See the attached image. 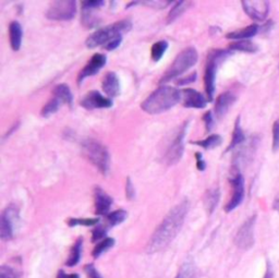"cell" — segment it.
Instances as JSON below:
<instances>
[{"label":"cell","instance_id":"obj_1","mask_svg":"<svg viewBox=\"0 0 279 278\" xmlns=\"http://www.w3.org/2000/svg\"><path fill=\"white\" fill-rule=\"evenodd\" d=\"M189 209H190V202L187 199L171 208V211L166 215L159 226L152 235L146 246L147 253L153 254L159 252L176 238L183 226Z\"/></svg>","mask_w":279,"mask_h":278},{"label":"cell","instance_id":"obj_31","mask_svg":"<svg viewBox=\"0 0 279 278\" xmlns=\"http://www.w3.org/2000/svg\"><path fill=\"white\" fill-rule=\"evenodd\" d=\"M60 104L61 103L58 101L57 98H55V97L51 98L50 101L43 107V109H41V112H40L41 117L48 118V117L51 116V115H54L55 113H57L58 109H59V107H60Z\"/></svg>","mask_w":279,"mask_h":278},{"label":"cell","instance_id":"obj_22","mask_svg":"<svg viewBox=\"0 0 279 278\" xmlns=\"http://www.w3.org/2000/svg\"><path fill=\"white\" fill-rule=\"evenodd\" d=\"M229 50L247 52V54H255V52H257V50H259V47L250 40H236L234 43H231L229 45Z\"/></svg>","mask_w":279,"mask_h":278},{"label":"cell","instance_id":"obj_20","mask_svg":"<svg viewBox=\"0 0 279 278\" xmlns=\"http://www.w3.org/2000/svg\"><path fill=\"white\" fill-rule=\"evenodd\" d=\"M259 25L257 24H251L249 26H246L244 29H241L238 31H235V32H230L226 38L229 40H249L251 38H253L259 32Z\"/></svg>","mask_w":279,"mask_h":278},{"label":"cell","instance_id":"obj_40","mask_svg":"<svg viewBox=\"0 0 279 278\" xmlns=\"http://www.w3.org/2000/svg\"><path fill=\"white\" fill-rule=\"evenodd\" d=\"M203 121L205 124V129H206L207 132L212 131L213 127H214V118H213V114L210 112H207L204 114L203 116Z\"/></svg>","mask_w":279,"mask_h":278},{"label":"cell","instance_id":"obj_43","mask_svg":"<svg viewBox=\"0 0 279 278\" xmlns=\"http://www.w3.org/2000/svg\"><path fill=\"white\" fill-rule=\"evenodd\" d=\"M121 41H122V36H118V38H116L112 41H109L107 45H105L104 48L106 49V50H115V49H117L118 47L120 46Z\"/></svg>","mask_w":279,"mask_h":278},{"label":"cell","instance_id":"obj_27","mask_svg":"<svg viewBox=\"0 0 279 278\" xmlns=\"http://www.w3.org/2000/svg\"><path fill=\"white\" fill-rule=\"evenodd\" d=\"M168 49V41L167 40H159L152 46V50H151V56L153 61H159L162 56L166 52V50Z\"/></svg>","mask_w":279,"mask_h":278},{"label":"cell","instance_id":"obj_24","mask_svg":"<svg viewBox=\"0 0 279 278\" xmlns=\"http://www.w3.org/2000/svg\"><path fill=\"white\" fill-rule=\"evenodd\" d=\"M244 141H245V135L243 133V130H242V128H241L240 117H238L236 120V122H235L233 138H231V142L228 146L227 151H231V150H234L236 148H238L239 145H241L242 143H244Z\"/></svg>","mask_w":279,"mask_h":278},{"label":"cell","instance_id":"obj_32","mask_svg":"<svg viewBox=\"0 0 279 278\" xmlns=\"http://www.w3.org/2000/svg\"><path fill=\"white\" fill-rule=\"evenodd\" d=\"M176 278H197L196 267L190 262H188L181 267Z\"/></svg>","mask_w":279,"mask_h":278},{"label":"cell","instance_id":"obj_15","mask_svg":"<svg viewBox=\"0 0 279 278\" xmlns=\"http://www.w3.org/2000/svg\"><path fill=\"white\" fill-rule=\"evenodd\" d=\"M181 97L183 98V106L187 108H205L207 105V99L203 94L193 90V88H184L181 91Z\"/></svg>","mask_w":279,"mask_h":278},{"label":"cell","instance_id":"obj_46","mask_svg":"<svg viewBox=\"0 0 279 278\" xmlns=\"http://www.w3.org/2000/svg\"><path fill=\"white\" fill-rule=\"evenodd\" d=\"M57 278H80V277H79V275H77V274L68 275V274H66L64 271H59V273H58Z\"/></svg>","mask_w":279,"mask_h":278},{"label":"cell","instance_id":"obj_33","mask_svg":"<svg viewBox=\"0 0 279 278\" xmlns=\"http://www.w3.org/2000/svg\"><path fill=\"white\" fill-rule=\"evenodd\" d=\"M98 222V218H71L68 224H69L70 227H75L78 226V225H81V226H95Z\"/></svg>","mask_w":279,"mask_h":278},{"label":"cell","instance_id":"obj_34","mask_svg":"<svg viewBox=\"0 0 279 278\" xmlns=\"http://www.w3.org/2000/svg\"><path fill=\"white\" fill-rule=\"evenodd\" d=\"M21 273L13 267L2 265L0 267V278H20Z\"/></svg>","mask_w":279,"mask_h":278},{"label":"cell","instance_id":"obj_16","mask_svg":"<svg viewBox=\"0 0 279 278\" xmlns=\"http://www.w3.org/2000/svg\"><path fill=\"white\" fill-rule=\"evenodd\" d=\"M236 101H237V97L234 93L225 92V93L220 94V95L217 97V101H216V104H215L216 117H217L218 119H222L225 115L228 113V110L235 104Z\"/></svg>","mask_w":279,"mask_h":278},{"label":"cell","instance_id":"obj_44","mask_svg":"<svg viewBox=\"0 0 279 278\" xmlns=\"http://www.w3.org/2000/svg\"><path fill=\"white\" fill-rule=\"evenodd\" d=\"M84 270H85L86 274L89 278H102V276L99 275V273L96 271L95 267H94L93 264H88L85 267H84Z\"/></svg>","mask_w":279,"mask_h":278},{"label":"cell","instance_id":"obj_39","mask_svg":"<svg viewBox=\"0 0 279 278\" xmlns=\"http://www.w3.org/2000/svg\"><path fill=\"white\" fill-rule=\"evenodd\" d=\"M147 7L154 8V9H164L169 6L171 3H175L173 1H167V0H155V1H143L142 2Z\"/></svg>","mask_w":279,"mask_h":278},{"label":"cell","instance_id":"obj_21","mask_svg":"<svg viewBox=\"0 0 279 278\" xmlns=\"http://www.w3.org/2000/svg\"><path fill=\"white\" fill-rule=\"evenodd\" d=\"M52 94H54V97L57 98L61 104H66L68 106H72L73 96L70 87L67 84L62 83V84L56 85L54 91H52Z\"/></svg>","mask_w":279,"mask_h":278},{"label":"cell","instance_id":"obj_29","mask_svg":"<svg viewBox=\"0 0 279 278\" xmlns=\"http://www.w3.org/2000/svg\"><path fill=\"white\" fill-rule=\"evenodd\" d=\"M128 214L123 209H118L115 211L114 213H110L107 216V225L109 227L112 226H117V225L123 223L125 218H127Z\"/></svg>","mask_w":279,"mask_h":278},{"label":"cell","instance_id":"obj_7","mask_svg":"<svg viewBox=\"0 0 279 278\" xmlns=\"http://www.w3.org/2000/svg\"><path fill=\"white\" fill-rule=\"evenodd\" d=\"M20 211L14 204H10L4 208L0 217V237L3 241L11 240L14 236L15 225L19 223Z\"/></svg>","mask_w":279,"mask_h":278},{"label":"cell","instance_id":"obj_5","mask_svg":"<svg viewBox=\"0 0 279 278\" xmlns=\"http://www.w3.org/2000/svg\"><path fill=\"white\" fill-rule=\"evenodd\" d=\"M230 55V51L223 49L210 50L207 56L206 68L204 75V85L205 92L207 95V101L212 102L216 91V73H217L218 66Z\"/></svg>","mask_w":279,"mask_h":278},{"label":"cell","instance_id":"obj_19","mask_svg":"<svg viewBox=\"0 0 279 278\" xmlns=\"http://www.w3.org/2000/svg\"><path fill=\"white\" fill-rule=\"evenodd\" d=\"M22 38H23V30L22 26L18 21H13L9 25V39H10V46L14 51H18L22 45Z\"/></svg>","mask_w":279,"mask_h":278},{"label":"cell","instance_id":"obj_41","mask_svg":"<svg viewBox=\"0 0 279 278\" xmlns=\"http://www.w3.org/2000/svg\"><path fill=\"white\" fill-rule=\"evenodd\" d=\"M197 72H193L191 73L190 76H188L186 78H181L180 80H178L176 83H177V85L178 86H186L188 84H191L192 82H194L197 80Z\"/></svg>","mask_w":279,"mask_h":278},{"label":"cell","instance_id":"obj_23","mask_svg":"<svg viewBox=\"0 0 279 278\" xmlns=\"http://www.w3.org/2000/svg\"><path fill=\"white\" fill-rule=\"evenodd\" d=\"M192 4L193 2L187 1V0H184V1H177L173 3V7L171 8L170 12L167 17V23L170 24L173 21H176L182 13L186 12L188 9H190Z\"/></svg>","mask_w":279,"mask_h":278},{"label":"cell","instance_id":"obj_18","mask_svg":"<svg viewBox=\"0 0 279 278\" xmlns=\"http://www.w3.org/2000/svg\"><path fill=\"white\" fill-rule=\"evenodd\" d=\"M95 213L97 215H105L113 204V199L99 187L95 188Z\"/></svg>","mask_w":279,"mask_h":278},{"label":"cell","instance_id":"obj_42","mask_svg":"<svg viewBox=\"0 0 279 278\" xmlns=\"http://www.w3.org/2000/svg\"><path fill=\"white\" fill-rule=\"evenodd\" d=\"M125 194H127L128 200H133L135 198V189L132 183V180L128 178L127 185H125Z\"/></svg>","mask_w":279,"mask_h":278},{"label":"cell","instance_id":"obj_8","mask_svg":"<svg viewBox=\"0 0 279 278\" xmlns=\"http://www.w3.org/2000/svg\"><path fill=\"white\" fill-rule=\"evenodd\" d=\"M77 13V2L73 0H59L52 1L47 10L46 17L55 21H69Z\"/></svg>","mask_w":279,"mask_h":278},{"label":"cell","instance_id":"obj_48","mask_svg":"<svg viewBox=\"0 0 279 278\" xmlns=\"http://www.w3.org/2000/svg\"><path fill=\"white\" fill-rule=\"evenodd\" d=\"M264 278H273V272H272V270L270 269V267H268V269H267Z\"/></svg>","mask_w":279,"mask_h":278},{"label":"cell","instance_id":"obj_14","mask_svg":"<svg viewBox=\"0 0 279 278\" xmlns=\"http://www.w3.org/2000/svg\"><path fill=\"white\" fill-rule=\"evenodd\" d=\"M107 58L104 54H95L94 55L91 60H89L88 64L83 68L80 75L78 77V83H82L84 79L92 77L94 75L102 69V68L106 65Z\"/></svg>","mask_w":279,"mask_h":278},{"label":"cell","instance_id":"obj_37","mask_svg":"<svg viewBox=\"0 0 279 278\" xmlns=\"http://www.w3.org/2000/svg\"><path fill=\"white\" fill-rule=\"evenodd\" d=\"M105 4V1L102 0H88V1H82L81 6L83 12H91L94 9H98L103 7Z\"/></svg>","mask_w":279,"mask_h":278},{"label":"cell","instance_id":"obj_28","mask_svg":"<svg viewBox=\"0 0 279 278\" xmlns=\"http://www.w3.org/2000/svg\"><path fill=\"white\" fill-rule=\"evenodd\" d=\"M81 253H82V238L79 239L77 242L73 245V248L71 250V253L69 259L67 261L68 266H75L79 263V261L81 259Z\"/></svg>","mask_w":279,"mask_h":278},{"label":"cell","instance_id":"obj_38","mask_svg":"<svg viewBox=\"0 0 279 278\" xmlns=\"http://www.w3.org/2000/svg\"><path fill=\"white\" fill-rule=\"evenodd\" d=\"M273 140H272V148L273 152H277L279 150V119H277L273 123Z\"/></svg>","mask_w":279,"mask_h":278},{"label":"cell","instance_id":"obj_36","mask_svg":"<svg viewBox=\"0 0 279 278\" xmlns=\"http://www.w3.org/2000/svg\"><path fill=\"white\" fill-rule=\"evenodd\" d=\"M101 22V20H98L96 17L91 14V12H83L82 14V23L85 28H95Z\"/></svg>","mask_w":279,"mask_h":278},{"label":"cell","instance_id":"obj_12","mask_svg":"<svg viewBox=\"0 0 279 278\" xmlns=\"http://www.w3.org/2000/svg\"><path fill=\"white\" fill-rule=\"evenodd\" d=\"M241 4L243 11L254 21H264L270 12V1L267 0H243Z\"/></svg>","mask_w":279,"mask_h":278},{"label":"cell","instance_id":"obj_6","mask_svg":"<svg viewBox=\"0 0 279 278\" xmlns=\"http://www.w3.org/2000/svg\"><path fill=\"white\" fill-rule=\"evenodd\" d=\"M83 154L102 172L107 175L110 169V155L107 149L95 140L86 139L82 143Z\"/></svg>","mask_w":279,"mask_h":278},{"label":"cell","instance_id":"obj_30","mask_svg":"<svg viewBox=\"0 0 279 278\" xmlns=\"http://www.w3.org/2000/svg\"><path fill=\"white\" fill-rule=\"evenodd\" d=\"M114 244H115V239L105 238L95 246V248H94L93 256L94 258H98V256H101L103 253L106 252L107 250L112 248V246H114Z\"/></svg>","mask_w":279,"mask_h":278},{"label":"cell","instance_id":"obj_9","mask_svg":"<svg viewBox=\"0 0 279 278\" xmlns=\"http://www.w3.org/2000/svg\"><path fill=\"white\" fill-rule=\"evenodd\" d=\"M229 181L231 188H233V196L225 206V211L227 213L238 207L244 199V178L238 168H235L229 178Z\"/></svg>","mask_w":279,"mask_h":278},{"label":"cell","instance_id":"obj_10","mask_svg":"<svg viewBox=\"0 0 279 278\" xmlns=\"http://www.w3.org/2000/svg\"><path fill=\"white\" fill-rule=\"evenodd\" d=\"M256 216H251L242 224L235 237V243L241 250H249L254 244V227Z\"/></svg>","mask_w":279,"mask_h":278},{"label":"cell","instance_id":"obj_26","mask_svg":"<svg viewBox=\"0 0 279 278\" xmlns=\"http://www.w3.org/2000/svg\"><path fill=\"white\" fill-rule=\"evenodd\" d=\"M192 143L201 146V148H203L204 150H213L223 143V138L219 134H212L206 139H204L202 141H197V142H192Z\"/></svg>","mask_w":279,"mask_h":278},{"label":"cell","instance_id":"obj_2","mask_svg":"<svg viewBox=\"0 0 279 278\" xmlns=\"http://www.w3.org/2000/svg\"><path fill=\"white\" fill-rule=\"evenodd\" d=\"M181 99V91L173 86L161 85L142 103L141 108L150 115L165 113L175 107Z\"/></svg>","mask_w":279,"mask_h":278},{"label":"cell","instance_id":"obj_17","mask_svg":"<svg viewBox=\"0 0 279 278\" xmlns=\"http://www.w3.org/2000/svg\"><path fill=\"white\" fill-rule=\"evenodd\" d=\"M102 86L105 94L109 97H117L120 94V81L115 72H108L105 76Z\"/></svg>","mask_w":279,"mask_h":278},{"label":"cell","instance_id":"obj_3","mask_svg":"<svg viewBox=\"0 0 279 278\" xmlns=\"http://www.w3.org/2000/svg\"><path fill=\"white\" fill-rule=\"evenodd\" d=\"M132 29V22L130 20H121L114 24H110L106 28L99 29L92 35H89L86 40V46L88 48H96L99 46L107 45L109 41H112L118 36H122L128 33Z\"/></svg>","mask_w":279,"mask_h":278},{"label":"cell","instance_id":"obj_47","mask_svg":"<svg viewBox=\"0 0 279 278\" xmlns=\"http://www.w3.org/2000/svg\"><path fill=\"white\" fill-rule=\"evenodd\" d=\"M273 208L275 209L276 212L279 213V194L278 196L275 198V200H274V203H273Z\"/></svg>","mask_w":279,"mask_h":278},{"label":"cell","instance_id":"obj_35","mask_svg":"<svg viewBox=\"0 0 279 278\" xmlns=\"http://www.w3.org/2000/svg\"><path fill=\"white\" fill-rule=\"evenodd\" d=\"M109 226L108 225H97L95 227V229L93 230V235H92V241L93 242H96V241L104 239L105 236H106L107 232H108Z\"/></svg>","mask_w":279,"mask_h":278},{"label":"cell","instance_id":"obj_4","mask_svg":"<svg viewBox=\"0 0 279 278\" xmlns=\"http://www.w3.org/2000/svg\"><path fill=\"white\" fill-rule=\"evenodd\" d=\"M198 58V51L194 47H188V48L183 49L180 54L176 57V59L173 60L170 67L168 68V70L160 78V84L172 81L173 79L180 77L182 73H184L188 69H190V68H192L197 64Z\"/></svg>","mask_w":279,"mask_h":278},{"label":"cell","instance_id":"obj_45","mask_svg":"<svg viewBox=\"0 0 279 278\" xmlns=\"http://www.w3.org/2000/svg\"><path fill=\"white\" fill-rule=\"evenodd\" d=\"M196 159H197V167L199 171H204L206 168V162L203 159V156L201 153H196Z\"/></svg>","mask_w":279,"mask_h":278},{"label":"cell","instance_id":"obj_11","mask_svg":"<svg viewBox=\"0 0 279 278\" xmlns=\"http://www.w3.org/2000/svg\"><path fill=\"white\" fill-rule=\"evenodd\" d=\"M187 128H188V122L182 125L181 129L179 130L178 134L176 138L173 139L171 142L169 149H168L167 153L165 155V162L168 166L176 165L179 160L181 159L184 151V136L187 133Z\"/></svg>","mask_w":279,"mask_h":278},{"label":"cell","instance_id":"obj_25","mask_svg":"<svg viewBox=\"0 0 279 278\" xmlns=\"http://www.w3.org/2000/svg\"><path fill=\"white\" fill-rule=\"evenodd\" d=\"M219 197H220V192L218 188L210 189V190H208L206 194H205L204 198L205 207H206V211L209 214H212L216 206H217V204L219 202Z\"/></svg>","mask_w":279,"mask_h":278},{"label":"cell","instance_id":"obj_13","mask_svg":"<svg viewBox=\"0 0 279 278\" xmlns=\"http://www.w3.org/2000/svg\"><path fill=\"white\" fill-rule=\"evenodd\" d=\"M113 101L108 97L103 96L97 91L88 92L85 96L82 98L81 106L85 109H99V108H110L113 107Z\"/></svg>","mask_w":279,"mask_h":278}]
</instances>
